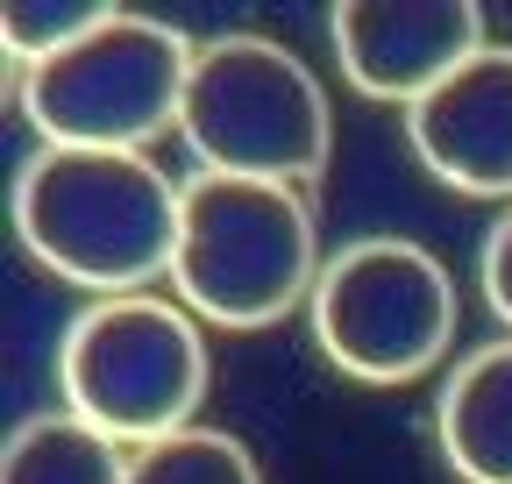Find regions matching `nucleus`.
<instances>
[{"label": "nucleus", "mask_w": 512, "mask_h": 484, "mask_svg": "<svg viewBox=\"0 0 512 484\" xmlns=\"http://www.w3.org/2000/svg\"><path fill=\"white\" fill-rule=\"evenodd\" d=\"M406 143L448 193L512 207V43L477 50L456 79L406 107Z\"/></svg>", "instance_id": "nucleus-8"}, {"label": "nucleus", "mask_w": 512, "mask_h": 484, "mask_svg": "<svg viewBox=\"0 0 512 484\" xmlns=\"http://www.w3.org/2000/svg\"><path fill=\"white\" fill-rule=\"evenodd\" d=\"M456 278L406 235H363L328 257L306 321L320 356L356 385H413L456 342Z\"/></svg>", "instance_id": "nucleus-6"}, {"label": "nucleus", "mask_w": 512, "mask_h": 484, "mask_svg": "<svg viewBox=\"0 0 512 484\" xmlns=\"http://www.w3.org/2000/svg\"><path fill=\"white\" fill-rule=\"evenodd\" d=\"M128 484H264V470L221 428H178L150 449H128Z\"/></svg>", "instance_id": "nucleus-11"}, {"label": "nucleus", "mask_w": 512, "mask_h": 484, "mask_svg": "<svg viewBox=\"0 0 512 484\" xmlns=\"http://www.w3.org/2000/svg\"><path fill=\"white\" fill-rule=\"evenodd\" d=\"M0 484H128V449L79 413H36L0 449Z\"/></svg>", "instance_id": "nucleus-10"}, {"label": "nucleus", "mask_w": 512, "mask_h": 484, "mask_svg": "<svg viewBox=\"0 0 512 484\" xmlns=\"http://www.w3.org/2000/svg\"><path fill=\"white\" fill-rule=\"evenodd\" d=\"M320 228L299 186H264V178H185V221L171 285L178 307H192L207 328H278L299 314L320 285Z\"/></svg>", "instance_id": "nucleus-2"}, {"label": "nucleus", "mask_w": 512, "mask_h": 484, "mask_svg": "<svg viewBox=\"0 0 512 484\" xmlns=\"http://www.w3.org/2000/svg\"><path fill=\"white\" fill-rule=\"evenodd\" d=\"M207 321L157 292L93 299L57 342V392L64 413L93 420L121 449H150L178 428H200L207 399Z\"/></svg>", "instance_id": "nucleus-4"}, {"label": "nucleus", "mask_w": 512, "mask_h": 484, "mask_svg": "<svg viewBox=\"0 0 512 484\" xmlns=\"http://www.w3.org/2000/svg\"><path fill=\"white\" fill-rule=\"evenodd\" d=\"M178 136L200 157V171L264 178V186L306 193L328 171L335 107L299 50H285L278 36L235 29V36H214L192 50Z\"/></svg>", "instance_id": "nucleus-3"}, {"label": "nucleus", "mask_w": 512, "mask_h": 484, "mask_svg": "<svg viewBox=\"0 0 512 484\" xmlns=\"http://www.w3.org/2000/svg\"><path fill=\"white\" fill-rule=\"evenodd\" d=\"M477 285H484V307H491V321L512 335V207H505V214L491 221V235H484Z\"/></svg>", "instance_id": "nucleus-13"}, {"label": "nucleus", "mask_w": 512, "mask_h": 484, "mask_svg": "<svg viewBox=\"0 0 512 484\" xmlns=\"http://www.w3.org/2000/svg\"><path fill=\"white\" fill-rule=\"evenodd\" d=\"M15 242L64 285L93 299H128L171 278L185 186L150 164V150H64L43 143L15 171Z\"/></svg>", "instance_id": "nucleus-1"}, {"label": "nucleus", "mask_w": 512, "mask_h": 484, "mask_svg": "<svg viewBox=\"0 0 512 484\" xmlns=\"http://www.w3.org/2000/svg\"><path fill=\"white\" fill-rule=\"evenodd\" d=\"M114 8L107 0H15V8H0V43H8V65L29 72L43 57L72 50L79 36H93Z\"/></svg>", "instance_id": "nucleus-12"}, {"label": "nucleus", "mask_w": 512, "mask_h": 484, "mask_svg": "<svg viewBox=\"0 0 512 484\" xmlns=\"http://www.w3.org/2000/svg\"><path fill=\"white\" fill-rule=\"evenodd\" d=\"M328 36L342 79L384 107H420L477 50H491L477 0H349L328 15Z\"/></svg>", "instance_id": "nucleus-7"}, {"label": "nucleus", "mask_w": 512, "mask_h": 484, "mask_svg": "<svg viewBox=\"0 0 512 484\" xmlns=\"http://www.w3.org/2000/svg\"><path fill=\"white\" fill-rule=\"evenodd\" d=\"M192 50L171 22L114 8L72 50L15 72V107L43 143L64 150H150L185 114Z\"/></svg>", "instance_id": "nucleus-5"}, {"label": "nucleus", "mask_w": 512, "mask_h": 484, "mask_svg": "<svg viewBox=\"0 0 512 484\" xmlns=\"http://www.w3.org/2000/svg\"><path fill=\"white\" fill-rule=\"evenodd\" d=\"M434 442L463 484H512V335L470 349L434 399Z\"/></svg>", "instance_id": "nucleus-9"}]
</instances>
